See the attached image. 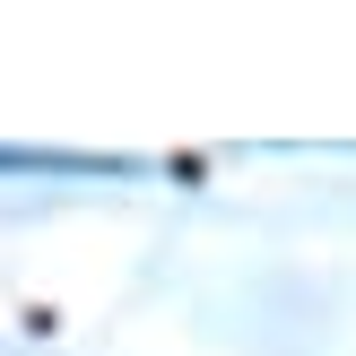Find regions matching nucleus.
Wrapping results in <instances>:
<instances>
[{
	"instance_id": "obj_1",
	"label": "nucleus",
	"mask_w": 356,
	"mask_h": 356,
	"mask_svg": "<svg viewBox=\"0 0 356 356\" xmlns=\"http://www.w3.org/2000/svg\"><path fill=\"white\" fill-rule=\"evenodd\" d=\"M0 174H139L122 156H26V148H0Z\"/></svg>"
}]
</instances>
